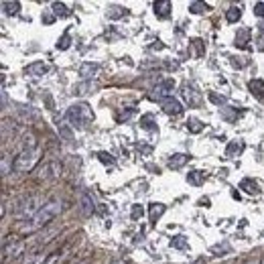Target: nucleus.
<instances>
[{"label": "nucleus", "instance_id": "f257e3e1", "mask_svg": "<svg viewBox=\"0 0 264 264\" xmlns=\"http://www.w3.org/2000/svg\"><path fill=\"white\" fill-rule=\"evenodd\" d=\"M63 212V201L59 199V197H53V199H49V201H45V205L39 209V214L35 216V218H31V220H27L20 228H18V234H37V232H41L43 228H47L59 214Z\"/></svg>", "mask_w": 264, "mask_h": 264}, {"label": "nucleus", "instance_id": "f03ea898", "mask_svg": "<svg viewBox=\"0 0 264 264\" xmlns=\"http://www.w3.org/2000/svg\"><path fill=\"white\" fill-rule=\"evenodd\" d=\"M41 159V148H20V152L12 161L14 173H29Z\"/></svg>", "mask_w": 264, "mask_h": 264}, {"label": "nucleus", "instance_id": "7ed1b4c3", "mask_svg": "<svg viewBox=\"0 0 264 264\" xmlns=\"http://www.w3.org/2000/svg\"><path fill=\"white\" fill-rule=\"evenodd\" d=\"M67 118H69L71 126L88 128V124H92V122H94V112H92V108H90L86 102H80V104L69 106V110H67Z\"/></svg>", "mask_w": 264, "mask_h": 264}, {"label": "nucleus", "instance_id": "20e7f679", "mask_svg": "<svg viewBox=\"0 0 264 264\" xmlns=\"http://www.w3.org/2000/svg\"><path fill=\"white\" fill-rule=\"evenodd\" d=\"M43 205H45V203H43V197H41V195L27 197L24 201H20V205H16L14 216H16L18 220H31V218H35V216L39 214V209H41Z\"/></svg>", "mask_w": 264, "mask_h": 264}, {"label": "nucleus", "instance_id": "39448f33", "mask_svg": "<svg viewBox=\"0 0 264 264\" xmlns=\"http://www.w3.org/2000/svg\"><path fill=\"white\" fill-rule=\"evenodd\" d=\"M24 250H27V242L20 238H12L10 242H4V246H2V260L18 258L20 254H24Z\"/></svg>", "mask_w": 264, "mask_h": 264}, {"label": "nucleus", "instance_id": "423d86ee", "mask_svg": "<svg viewBox=\"0 0 264 264\" xmlns=\"http://www.w3.org/2000/svg\"><path fill=\"white\" fill-rule=\"evenodd\" d=\"M61 163L59 161H47L45 165L39 167V173L37 177L39 179H59L61 177Z\"/></svg>", "mask_w": 264, "mask_h": 264}, {"label": "nucleus", "instance_id": "0eeeda50", "mask_svg": "<svg viewBox=\"0 0 264 264\" xmlns=\"http://www.w3.org/2000/svg\"><path fill=\"white\" fill-rule=\"evenodd\" d=\"M173 88H175V82H173V80H165V82L156 84V86H154V90H152V94H150V100L163 102L165 98H169V96H171Z\"/></svg>", "mask_w": 264, "mask_h": 264}, {"label": "nucleus", "instance_id": "6e6552de", "mask_svg": "<svg viewBox=\"0 0 264 264\" xmlns=\"http://www.w3.org/2000/svg\"><path fill=\"white\" fill-rule=\"evenodd\" d=\"M161 108H163V110H165V114H169V116H179V114H183V106H181V102H179L177 98H173V96L165 98V100L161 102Z\"/></svg>", "mask_w": 264, "mask_h": 264}, {"label": "nucleus", "instance_id": "1a4fd4ad", "mask_svg": "<svg viewBox=\"0 0 264 264\" xmlns=\"http://www.w3.org/2000/svg\"><path fill=\"white\" fill-rule=\"evenodd\" d=\"M183 98H185V102H187L191 108H199L201 102H203V96H201L195 88H191V86H185V88H183Z\"/></svg>", "mask_w": 264, "mask_h": 264}, {"label": "nucleus", "instance_id": "9d476101", "mask_svg": "<svg viewBox=\"0 0 264 264\" xmlns=\"http://www.w3.org/2000/svg\"><path fill=\"white\" fill-rule=\"evenodd\" d=\"M47 260H49V254L45 250H35L22 258V264H47Z\"/></svg>", "mask_w": 264, "mask_h": 264}, {"label": "nucleus", "instance_id": "9b49d317", "mask_svg": "<svg viewBox=\"0 0 264 264\" xmlns=\"http://www.w3.org/2000/svg\"><path fill=\"white\" fill-rule=\"evenodd\" d=\"M80 212H82V216H92V212H94V201H92V195H88L86 191H82L80 193Z\"/></svg>", "mask_w": 264, "mask_h": 264}, {"label": "nucleus", "instance_id": "f8f14e48", "mask_svg": "<svg viewBox=\"0 0 264 264\" xmlns=\"http://www.w3.org/2000/svg\"><path fill=\"white\" fill-rule=\"evenodd\" d=\"M47 71H49V65L43 63V61H35V63H31V65L24 67V73L27 75H33V77H39V75H43Z\"/></svg>", "mask_w": 264, "mask_h": 264}, {"label": "nucleus", "instance_id": "ddd939ff", "mask_svg": "<svg viewBox=\"0 0 264 264\" xmlns=\"http://www.w3.org/2000/svg\"><path fill=\"white\" fill-rule=\"evenodd\" d=\"M187 161H189V154H185V152H177V154H173V156L169 159V169L179 171V169H183V167L187 165Z\"/></svg>", "mask_w": 264, "mask_h": 264}, {"label": "nucleus", "instance_id": "4468645a", "mask_svg": "<svg viewBox=\"0 0 264 264\" xmlns=\"http://www.w3.org/2000/svg\"><path fill=\"white\" fill-rule=\"evenodd\" d=\"M152 8H154V14H156L159 18H169V14H171V2H169V0L154 2Z\"/></svg>", "mask_w": 264, "mask_h": 264}, {"label": "nucleus", "instance_id": "2eb2a0df", "mask_svg": "<svg viewBox=\"0 0 264 264\" xmlns=\"http://www.w3.org/2000/svg\"><path fill=\"white\" fill-rule=\"evenodd\" d=\"M67 256H69V248H61V250H57V252L49 254L47 264H65Z\"/></svg>", "mask_w": 264, "mask_h": 264}, {"label": "nucleus", "instance_id": "dca6fc26", "mask_svg": "<svg viewBox=\"0 0 264 264\" xmlns=\"http://www.w3.org/2000/svg\"><path fill=\"white\" fill-rule=\"evenodd\" d=\"M165 205L163 203H150V207H148V218H150V222L152 224H156V220H161V216L165 214Z\"/></svg>", "mask_w": 264, "mask_h": 264}, {"label": "nucleus", "instance_id": "f3484780", "mask_svg": "<svg viewBox=\"0 0 264 264\" xmlns=\"http://www.w3.org/2000/svg\"><path fill=\"white\" fill-rule=\"evenodd\" d=\"M98 73V65L96 63H84L82 67H80V75L84 77V80H90V77H94Z\"/></svg>", "mask_w": 264, "mask_h": 264}, {"label": "nucleus", "instance_id": "a211bd4d", "mask_svg": "<svg viewBox=\"0 0 264 264\" xmlns=\"http://www.w3.org/2000/svg\"><path fill=\"white\" fill-rule=\"evenodd\" d=\"M242 150H244V142L234 140V142H230V144H228V148H226V156H228V159H234V156H238Z\"/></svg>", "mask_w": 264, "mask_h": 264}, {"label": "nucleus", "instance_id": "6ab92c4d", "mask_svg": "<svg viewBox=\"0 0 264 264\" xmlns=\"http://www.w3.org/2000/svg\"><path fill=\"white\" fill-rule=\"evenodd\" d=\"M240 187H242L248 195H258V191H260V189H258V183L252 181V179H244V181L240 183Z\"/></svg>", "mask_w": 264, "mask_h": 264}, {"label": "nucleus", "instance_id": "aec40b11", "mask_svg": "<svg viewBox=\"0 0 264 264\" xmlns=\"http://www.w3.org/2000/svg\"><path fill=\"white\" fill-rule=\"evenodd\" d=\"M242 18V8L240 6H232L226 10V20L228 22H238Z\"/></svg>", "mask_w": 264, "mask_h": 264}, {"label": "nucleus", "instance_id": "412c9836", "mask_svg": "<svg viewBox=\"0 0 264 264\" xmlns=\"http://www.w3.org/2000/svg\"><path fill=\"white\" fill-rule=\"evenodd\" d=\"M187 181H189L191 185H201V183L205 181V173H203V171H191V173L187 175Z\"/></svg>", "mask_w": 264, "mask_h": 264}, {"label": "nucleus", "instance_id": "4be33fe9", "mask_svg": "<svg viewBox=\"0 0 264 264\" xmlns=\"http://www.w3.org/2000/svg\"><path fill=\"white\" fill-rule=\"evenodd\" d=\"M140 126H142L144 130L154 132L156 130V126H154V116H152V114H144V116L140 118Z\"/></svg>", "mask_w": 264, "mask_h": 264}, {"label": "nucleus", "instance_id": "5701e85b", "mask_svg": "<svg viewBox=\"0 0 264 264\" xmlns=\"http://www.w3.org/2000/svg\"><path fill=\"white\" fill-rule=\"evenodd\" d=\"M51 10H53L55 16H69V10H67V6L63 2H53L51 4Z\"/></svg>", "mask_w": 264, "mask_h": 264}, {"label": "nucleus", "instance_id": "b1692460", "mask_svg": "<svg viewBox=\"0 0 264 264\" xmlns=\"http://www.w3.org/2000/svg\"><path fill=\"white\" fill-rule=\"evenodd\" d=\"M248 39H250V31L248 29H242L238 35H236V45H240V47H248L246 43H248Z\"/></svg>", "mask_w": 264, "mask_h": 264}, {"label": "nucleus", "instance_id": "393cba45", "mask_svg": "<svg viewBox=\"0 0 264 264\" xmlns=\"http://www.w3.org/2000/svg\"><path fill=\"white\" fill-rule=\"evenodd\" d=\"M2 8H4L6 14H16V12L20 10V4H18L16 0H12V2H2Z\"/></svg>", "mask_w": 264, "mask_h": 264}, {"label": "nucleus", "instance_id": "a878e982", "mask_svg": "<svg viewBox=\"0 0 264 264\" xmlns=\"http://www.w3.org/2000/svg\"><path fill=\"white\" fill-rule=\"evenodd\" d=\"M189 10L193 14H201V12H207L209 10V4H203V2H191L189 4Z\"/></svg>", "mask_w": 264, "mask_h": 264}, {"label": "nucleus", "instance_id": "bb28decb", "mask_svg": "<svg viewBox=\"0 0 264 264\" xmlns=\"http://www.w3.org/2000/svg\"><path fill=\"white\" fill-rule=\"evenodd\" d=\"M106 14H108V18H120V16L126 14V8H122V6H110Z\"/></svg>", "mask_w": 264, "mask_h": 264}, {"label": "nucleus", "instance_id": "cd10ccee", "mask_svg": "<svg viewBox=\"0 0 264 264\" xmlns=\"http://www.w3.org/2000/svg\"><path fill=\"white\" fill-rule=\"evenodd\" d=\"M92 84H80V86H75V94L77 96H86V94H92Z\"/></svg>", "mask_w": 264, "mask_h": 264}, {"label": "nucleus", "instance_id": "c85d7f7f", "mask_svg": "<svg viewBox=\"0 0 264 264\" xmlns=\"http://www.w3.org/2000/svg\"><path fill=\"white\" fill-rule=\"evenodd\" d=\"M187 128H189L191 132H201L203 130V124H201L197 118H191V120L187 122Z\"/></svg>", "mask_w": 264, "mask_h": 264}, {"label": "nucleus", "instance_id": "c756f323", "mask_svg": "<svg viewBox=\"0 0 264 264\" xmlns=\"http://www.w3.org/2000/svg\"><path fill=\"white\" fill-rule=\"evenodd\" d=\"M171 246H175V248H187V240H185V236H177V238H173L171 240Z\"/></svg>", "mask_w": 264, "mask_h": 264}, {"label": "nucleus", "instance_id": "7c9ffc66", "mask_svg": "<svg viewBox=\"0 0 264 264\" xmlns=\"http://www.w3.org/2000/svg\"><path fill=\"white\" fill-rule=\"evenodd\" d=\"M57 49H61V51L63 49H69V35H63L61 37V41L57 43Z\"/></svg>", "mask_w": 264, "mask_h": 264}, {"label": "nucleus", "instance_id": "2f4dec72", "mask_svg": "<svg viewBox=\"0 0 264 264\" xmlns=\"http://www.w3.org/2000/svg\"><path fill=\"white\" fill-rule=\"evenodd\" d=\"M209 100H212V102H216L218 106L226 104V98H224V96H218V94H209Z\"/></svg>", "mask_w": 264, "mask_h": 264}, {"label": "nucleus", "instance_id": "473e14b6", "mask_svg": "<svg viewBox=\"0 0 264 264\" xmlns=\"http://www.w3.org/2000/svg\"><path fill=\"white\" fill-rule=\"evenodd\" d=\"M254 14H258V16L264 18V2H256L254 4Z\"/></svg>", "mask_w": 264, "mask_h": 264}, {"label": "nucleus", "instance_id": "72a5a7b5", "mask_svg": "<svg viewBox=\"0 0 264 264\" xmlns=\"http://www.w3.org/2000/svg\"><path fill=\"white\" fill-rule=\"evenodd\" d=\"M2 175L4 177L8 175V156L6 154H2Z\"/></svg>", "mask_w": 264, "mask_h": 264}, {"label": "nucleus", "instance_id": "f704fd0d", "mask_svg": "<svg viewBox=\"0 0 264 264\" xmlns=\"http://www.w3.org/2000/svg\"><path fill=\"white\" fill-rule=\"evenodd\" d=\"M100 161H104V163H110V165H114V159H112L110 154H106V152H100Z\"/></svg>", "mask_w": 264, "mask_h": 264}, {"label": "nucleus", "instance_id": "c9c22d12", "mask_svg": "<svg viewBox=\"0 0 264 264\" xmlns=\"http://www.w3.org/2000/svg\"><path fill=\"white\" fill-rule=\"evenodd\" d=\"M140 216H142V207H138V205H134V207H132V218H134V220H138Z\"/></svg>", "mask_w": 264, "mask_h": 264}, {"label": "nucleus", "instance_id": "e433bc0d", "mask_svg": "<svg viewBox=\"0 0 264 264\" xmlns=\"http://www.w3.org/2000/svg\"><path fill=\"white\" fill-rule=\"evenodd\" d=\"M258 31H260V33L264 35V20H260V24H258Z\"/></svg>", "mask_w": 264, "mask_h": 264}, {"label": "nucleus", "instance_id": "4c0bfd02", "mask_svg": "<svg viewBox=\"0 0 264 264\" xmlns=\"http://www.w3.org/2000/svg\"><path fill=\"white\" fill-rule=\"evenodd\" d=\"M246 264H260V260H256V258H254V260H248Z\"/></svg>", "mask_w": 264, "mask_h": 264}, {"label": "nucleus", "instance_id": "58836bf2", "mask_svg": "<svg viewBox=\"0 0 264 264\" xmlns=\"http://www.w3.org/2000/svg\"><path fill=\"white\" fill-rule=\"evenodd\" d=\"M112 264H124V262H120V260H116V262H112Z\"/></svg>", "mask_w": 264, "mask_h": 264}, {"label": "nucleus", "instance_id": "ea45409f", "mask_svg": "<svg viewBox=\"0 0 264 264\" xmlns=\"http://www.w3.org/2000/svg\"><path fill=\"white\" fill-rule=\"evenodd\" d=\"M260 264H264V256H262V260H260Z\"/></svg>", "mask_w": 264, "mask_h": 264}]
</instances>
